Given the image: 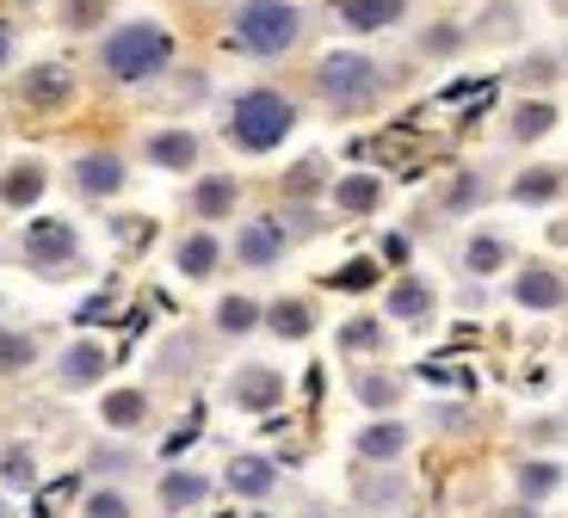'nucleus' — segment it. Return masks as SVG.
Listing matches in <instances>:
<instances>
[{"instance_id": "nucleus-1", "label": "nucleus", "mask_w": 568, "mask_h": 518, "mask_svg": "<svg viewBox=\"0 0 568 518\" xmlns=\"http://www.w3.org/2000/svg\"><path fill=\"white\" fill-rule=\"evenodd\" d=\"M168 62H173V31L161 26V19H124V26L100 43V69L112 74L118 87L155 81V74H168Z\"/></svg>"}, {"instance_id": "nucleus-2", "label": "nucleus", "mask_w": 568, "mask_h": 518, "mask_svg": "<svg viewBox=\"0 0 568 518\" xmlns=\"http://www.w3.org/2000/svg\"><path fill=\"white\" fill-rule=\"evenodd\" d=\"M291 130H297V105H291L278 87H247V93L229 105V142L247 149V154H272Z\"/></svg>"}, {"instance_id": "nucleus-3", "label": "nucleus", "mask_w": 568, "mask_h": 518, "mask_svg": "<svg viewBox=\"0 0 568 518\" xmlns=\"http://www.w3.org/2000/svg\"><path fill=\"white\" fill-rule=\"evenodd\" d=\"M229 38H235V50L272 62V57H284V50H297L303 7H291V0H247L242 13L229 19Z\"/></svg>"}, {"instance_id": "nucleus-4", "label": "nucleus", "mask_w": 568, "mask_h": 518, "mask_svg": "<svg viewBox=\"0 0 568 518\" xmlns=\"http://www.w3.org/2000/svg\"><path fill=\"white\" fill-rule=\"evenodd\" d=\"M377 62L358 57V50H334V57H322V69H315V93L327 99V105H341V112H358V105H371V93H377Z\"/></svg>"}, {"instance_id": "nucleus-5", "label": "nucleus", "mask_w": 568, "mask_h": 518, "mask_svg": "<svg viewBox=\"0 0 568 518\" xmlns=\"http://www.w3.org/2000/svg\"><path fill=\"white\" fill-rule=\"evenodd\" d=\"M74 253H81V235H74V223H62V216H38V223L26 228V260L38 272L69 266Z\"/></svg>"}, {"instance_id": "nucleus-6", "label": "nucleus", "mask_w": 568, "mask_h": 518, "mask_svg": "<svg viewBox=\"0 0 568 518\" xmlns=\"http://www.w3.org/2000/svg\"><path fill=\"white\" fill-rule=\"evenodd\" d=\"M229 402L247 407V414H272V407L284 402V377L272 365H242L229 377Z\"/></svg>"}, {"instance_id": "nucleus-7", "label": "nucleus", "mask_w": 568, "mask_h": 518, "mask_svg": "<svg viewBox=\"0 0 568 518\" xmlns=\"http://www.w3.org/2000/svg\"><path fill=\"white\" fill-rule=\"evenodd\" d=\"M334 13H341L346 31H389L402 26L408 0H334Z\"/></svg>"}, {"instance_id": "nucleus-8", "label": "nucleus", "mask_w": 568, "mask_h": 518, "mask_svg": "<svg viewBox=\"0 0 568 518\" xmlns=\"http://www.w3.org/2000/svg\"><path fill=\"white\" fill-rule=\"evenodd\" d=\"M74 185H81L87 197H112V192H124V161H118L112 149L81 154V161H74Z\"/></svg>"}, {"instance_id": "nucleus-9", "label": "nucleus", "mask_w": 568, "mask_h": 518, "mask_svg": "<svg viewBox=\"0 0 568 518\" xmlns=\"http://www.w3.org/2000/svg\"><path fill=\"white\" fill-rule=\"evenodd\" d=\"M100 377H105V346H93V339H81V346H69L57 358V383H62V389H93Z\"/></svg>"}, {"instance_id": "nucleus-10", "label": "nucleus", "mask_w": 568, "mask_h": 518, "mask_svg": "<svg viewBox=\"0 0 568 518\" xmlns=\"http://www.w3.org/2000/svg\"><path fill=\"white\" fill-rule=\"evenodd\" d=\"M235 253H242V266H278L284 260V228L272 223V216H260V223L242 228V241H235Z\"/></svg>"}, {"instance_id": "nucleus-11", "label": "nucleus", "mask_w": 568, "mask_h": 518, "mask_svg": "<svg viewBox=\"0 0 568 518\" xmlns=\"http://www.w3.org/2000/svg\"><path fill=\"white\" fill-rule=\"evenodd\" d=\"M43 185H50V173H43L38 161H19V167L0 173V204H7V211H31L43 197Z\"/></svg>"}, {"instance_id": "nucleus-12", "label": "nucleus", "mask_w": 568, "mask_h": 518, "mask_svg": "<svg viewBox=\"0 0 568 518\" xmlns=\"http://www.w3.org/2000/svg\"><path fill=\"white\" fill-rule=\"evenodd\" d=\"M353 450L365 463H396L402 450H408V426H402V420H371L365 433L353 438Z\"/></svg>"}, {"instance_id": "nucleus-13", "label": "nucleus", "mask_w": 568, "mask_h": 518, "mask_svg": "<svg viewBox=\"0 0 568 518\" xmlns=\"http://www.w3.org/2000/svg\"><path fill=\"white\" fill-rule=\"evenodd\" d=\"M223 481H229V494H242V500H266V494L278 488V469H272V457H235Z\"/></svg>"}, {"instance_id": "nucleus-14", "label": "nucleus", "mask_w": 568, "mask_h": 518, "mask_svg": "<svg viewBox=\"0 0 568 518\" xmlns=\"http://www.w3.org/2000/svg\"><path fill=\"white\" fill-rule=\"evenodd\" d=\"M149 161L168 167V173L199 167V136H192V130H155V136H149Z\"/></svg>"}, {"instance_id": "nucleus-15", "label": "nucleus", "mask_w": 568, "mask_h": 518, "mask_svg": "<svg viewBox=\"0 0 568 518\" xmlns=\"http://www.w3.org/2000/svg\"><path fill=\"white\" fill-rule=\"evenodd\" d=\"M513 303L519 308H562V278L550 266H526L513 278Z\"/></svg>"}, {"instance_id": "nucleus-16", "label": "nucleus", "mask_w": 568, "mask_h": 518, "mask_svg": "<svg viewBox=\"0 0 568 518\" xmlns=\"http://www.w3.org/2000/svg\"><path fill=\"white\" fill-rule=\"evenodd\" d=\"M155 494H161V506H168V512H185V506L211 500V476H199V469H168Z\"/></svg>"}, {"instance_id": "nucleus-17", "label": "nucleus", "mask_w": 568, "mask_h": 518, "mask_svg": "<svg viewBox=\"0 0 568 518\" xmlns=\"http://www.w3.org/2000/svg\"><path fill=\"white\" fill-rule=\"evenodd\" d=\"M513 488H519V500H526V506L550 500V494L562 488V463H550V457H531V463H519V469H513Z\"/></svg>"}, {"instance_id": "nucleus-18", "label": "nucleus", "mask_w": 568, "mask_h": 518, "mask_svg": "<svg viewBox=\"0 0 568 518\" xmlns=\"http://www.w3.org/2000/svg\"><path fill=\"white\" fill-rule=\"evenodd\" d=\"M192 211H199V223H223V216L235 211V180H229V173L199 180L192 185Z\"/></svg>"}, {"instance_id": "nucleus-19", "label": "nucleus", "mask_w": 568, "mask_h": 518, "mask_svg": "<svg viewBox=\"0 0 568 518\" xmlns=\"http://www.w3.org/2000/svg\"><path fill=\"white\" fill-rule=\"evenodd\" d=\"M100 420L112 426V433H136V426L149 420V395L142 389H112L100 402Z\"/></svg>"}, {"instance_id": "nucleus-20", "label": "nucleus", "mask_w": 568, "mask_h": 518, "mask_svg": "<svg viewBox=\"0 0 568 518\" xmlns=\"http://www.w3.org/2000/svg\"><path fill=\"white\" fill-rule=\"evenodd\" d=\"M334 204H341L346 216L377 211V204H384V180H377V173H346V180L334 185Z\"/></svg>"}, {"instance_id": "nucleus-21", "label": "nucleus", "mask_w": 568, "mask_h": 518, "mask_svg": "<svg viewBox=\"0 0 568 518\" xmlns=\"http://www.w3.org/2000/svg\"><path fill=\"white\" fill-rule=\"evenodd\" d=\"M216 260H223V247H216V235H204V228H199V235H185L180 253H173V266H180L185 278H211Z\"/></svg>"}, {"instance_id": "nucleus-22", "label": "nucleus", "mask_w": 568, "mask_h": 518, "mask_svg": "<svg viewBox=\"0 0 568 518\" xmlns=\"http://www.w3.org/2000/svg\"><path fill=\"white\" fill-rule=\"evenodd\" d=\"M260 322H266V308H260L254 296H223V303H216V334H229V339L254 334Z\"/></svg>"}, {"instance_id": "nucleus-23", "label": "nucleus", "mask_w": 568, "mask_h": 518, "mask_svg": "<svg viewBox=\"0 0 568 518\" xmlns=\"http://www.w3.org/2000/svg\"><path fill=\"white\" fill-rule=\"evenodd\" d=\"M507 260H513V247H507L500 235H488V228H483V235H469V247H464V272H476V278L500 272Z\"/></svg>"}, {"instance_id": "nucleus-24", "label": "nucleus", "mask_w": 568, "mask_h": 518, "mask_svg": "<svg viewBox=\"0 0 568 518\" xmlns=\"http://www.w3.org/2000/svg\"><path fill=\"white\" fill-rule=\"evenodd\" d=\"M266 327H272L278 339H303V334L315 327V308H310V303H297V296H284V303H272V308H266Z\"/></svg>"}, {"instance_id": "nucleus-25", "label": "nucleus", "mask_w": 568, "mask_h": 518, "mask_svg": "<svg viewBox=\"0 0 568 518\" xmlns=\"http://www.w3.org/2000/svg\"><path fill=\"white\" fill-rule=\"evenodd\" d=\"M550 124H556V105H544V99H531V105H513V118H507V136H513V142H538V136H550Z\"/></svg>"}, {"instance_id": "nucleus-26", "label": "nucleus", "mask_w": 568, "mask_h": 518, "mask_svg": "<svg viewBox=\"0 0 568 518\" xmlns=\"http://www.w3.org/2000/svg\"><path fill=\"white\" fill-rule=\"evenodd\" d=\"M426 315H433V291L420 278H402L389 291V322H426Z\"/></svg>"}, {"instance_id": "nucleus-27", "label": "nucleus", "mask_w": 568, "mask_h": 518, "mask_svg": "<svg viewBox=\"0 0 568 518\" xmlns=\"http://www.w3.org/2000/svg\"><path fill=\"white\" fill-rule=\"evenodd\" d=\"M562 167H531V173H519V180H513V197H519V204H550V197H562Z\"/></svg>"}, {"instance_id": "nucleus-28", "label": "nucleus", "mask_w": 568, "mask_h": 518, "mask_svg": "<svg viewBox=\"0 0 568 518\" xmlns=\"http://www.w3.org/2000/svg\"><path fill=\"white\" fill-rule=\"evenodd\" d=\"M26 99L31 105H57V99H69V69H31L26 74Z\"/></svg>"}, {"instance_id": "nucleus-29", "label": "nucleus", "mask_w": 568, "mask_h": 518, "mask_svg": "<svg viewBox=\"0 0 568 518\" xmlns=\"http://www.w3.org/2000/svg\"><path fill=\"white\" fill-rule=\"evenodd\" d=\"M31 365H38V339L7 327V334H0V370H7V377H19V370H31Z\"/></svg>"}, {"instance_id": "nucleus-30", "label": "nucleus", "mask_w": 568, "mask_h": 518, "mask_svg": "<svg viewBox=\"0 0 568 518\" xmlns=\"http://www.w3.org/2000/svg\"><path fill=\"white\" fill-rule=\"evenodd\" d=\"M353 395H358L365 407H377V414H384V407H396L402 383H396V377H371V370H358V377H353Z\"/></svg>"}, {"instance_id": "nucleus-31", "label": "nucleus", "mask_w": 568, "mask_h": 518, "mask_svg": "<svg viewBox=\"0 0 568 518\" xmlns=\"http://www.w3.org/2000/svg\"><path fill=\"white\" fill-rule=\"evenodd\" d=\"M0 481H7V488H19V494H26L31 481H38V463H31V450H26V445L0 450Z\"/></svg>"}, {"instance_id": "nucleus-32", "label": "nucleus", "mask_w": 568, "mask_h": 518, "mask_svg": "<svg viewBox=\"0 0 568 518\" xmlns=\"http://www.w3.org/2000/svg\"><path fill=\"white\" fill-rule=\"evenodd\" d=\"M341 346H346V352H377V346H384V327L358 315V322H346V327H341Z\"/></svg>"}, {"instance_id": "nucleus-33", "label": "nucleus", "mask_w": 568, "mask_h": 518, "mask_svg": "<svg viewBox=\"0 0 568 518\" xmlns=\"http://www.w3.org/2000/svg\"><path fill=\"white\" fill-rule=\"evenodd\" d=\"M87 518H136V512H130V500H124V494L100 488V494H87Z\"/></svg>"}, {"instance_id": "nucleus-34", "label": "nucleus", "mask_w": 568, "mask_h": 518, "mask_svg": "<svg viewBox=\"0 0 568 518\" xmlns=\"http://www.w3.org/2000/svg\"><path fill=\"white\" fill-rule=\"evenodd\" d=\"M334 284H341V291H371V284H377V266H371V260H353V266L334 272Z\"/></svg>"}, {"instance_id": "nucleus-35", "label": "nucleus", "mask_w": 568, "mask_h": 518, "mask_svg": "<svg viewBox=\"0 0 568 518\" xmlns=\"http://www.w3.org/2000/svg\"><path fill=\"white\" fill-rule=\"evenodd\" d=\"M93 469L100 476H130L136 469V450H93Z\"/></svg>"}, {"instance_id": "nucleus-36", "label": "nucleus", "mask_w": 568, "mask_h": 518, "mask_svg": "<svg viewBox=\"0 0 568 518\" xmlns=\"http://www.w3.org/2000/svg\"><path fill=\"white\" fill-rule=\"evenodd\" d=\"M488 38H507V31H519V7H488Z\"/></svg>"}, {"instance_id": "nucleus-37", "label": "nucleus", "mask_w": 568, "mask_h": 518, "mask_svg": "<svg viewBox=\"0 0 568 518\" xmlns=\"http://www.w3.org/2000/svg\"><path fill=\"white\" fill-rule=\"evenodd\" d=\"M519 81H531V87H544V81H556V57H531L526 69H519Z\"/></svg>"}, {"instance_id": "nucleus-38", "label": "nucleus", "mask_w": 568, "mask_h": 518, "mask_svg": "<svg viewBox=\"0 0 568 518\" xmlns=\"http://www.w3.org/2000/svg\"><path fill=\"white\" fill-rule=\"evenodd\" d=\"M396 494H402V481L389 476V481H371V488H358V500H365V506H384V500H396Z\"/></svg>"}, {"instance_id": "nucleus-39", "label": "nucleus", "mask_w": 568, "mask_h": 518, "mask_svg": "<svg viewBox=\"0 0 568 518\" xmlns=\"http://www.w3.org/2000/svg\"><path fill=\"white\" fill-rule=\"evenodd\" d=\"M457 43H464V31H452V26L426 31V50H433V57H445V50H457Z\"/></svg>"}, {"instance_id": "nucleus-40", "label": "nucleus", "mask_w": 568, "mask_h": 518, "mask_svg": "<svg viewBox=\"0 0 568 518\" xmlns=\"http://www.w3.org/2000/svg\"><path fill=\"white\" fill-rule=\"evenodd\" d=\"M476 197H483V180H476V173L452 185V204H476Z\"/></svg>"}, {"instance_id": "nucleus-41", "label": "nucleus", "mask_w": 568, "mask_h": 518, "mask_svg": "<svg viewBox=\"0 0 568 518\" xmlns=\"http://www.w3.org/2000/svg\"><path fill=\"white\" fill-rule=\"evenodd\" d=\"M315 173H322V161H303V167H291V192H310Z\"/></svg>"}, {"instance_id": "nucleus-42", "label": "nucleus", "mask_w": 568, "mask_h": 518, "mask_svg": "<svg viewBox=\"0 0 568 518\" xmlns=\"http://www.w3.org/2000/svg\"><path fill=\"white\" fill-rule=\"evenodd\" d=\"M433 420H439V426H452V433H457V426H464L469 414H464V407H433Z\"/></svg>"}, {"instance_id": "nucleus-43", "label": "nucleus", "mask_w": 568, "mask_h": 518, "mask_svg": "<svg viewBox=\"0 0 568 518\" xmlns=\"http://www.w3.org/2000/svg\"><path fill=\"white\" fill-rule=\"evenodd\" d=\"M7 57H13V31L0 26V62H7Z\"/></svg>"}, {"instance_id": "nucleus-44", "label": "nucleus", "mask_w": 568, "mask_h": 518, "mask_svg": "<svg viewBox=\"0 0 568 518\" xmlns=\"http://www.w3.org/2000/svg\"><path fill=\"white\" fill-rule=\"evenodd\" d=\"M500 518H538V512H531V506H513V512H500Z\"/></svg>"}, {"instance_id": "nucleus-45", "label": "nucleus", "mask_w": 568, "mask_h": 518, "mask_svg": "<svg viewBox=\"0 0 568 518\" xmlns=\"http://www.w3.org/2000/svg\"><path fill=\"white\" fill-rule=\"evenodd\" d=\"M315 518H341V512H315Z\"/></svg>"}]
</instances>
